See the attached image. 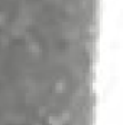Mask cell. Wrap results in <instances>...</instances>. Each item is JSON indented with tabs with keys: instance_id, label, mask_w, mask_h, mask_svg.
I'll return each instance as SVG.
<instances>
[{
	"instance_id": "obj_3",
	"label": "cell",
	"mask_w": 123,
	"mask_h": 125,
	"mask_svg": "<svg viewBox=\"0 0 123 125\" xmlns=\"http://www.w3.org/2000/svg\"><path fill=\"white\" fill-rule=\"evenodd\" d=\"M55 90H57V92H62V90H64V83H62V82H58V83L55 84Z\"/></svg>"
},
{
	"instance_id": "obj_4",
	"label": "cell",
	"mask_w": 123,
	"mask_h": 125,
	"mask_svg": "<svg viewBox=\"0 0 123 125\" xmlns=\"http://www.w3.org/2000/svg\"><path fill=\"white\" fill-rule=\"evenodd\" d=\"M1 22H4V15H3V13H0V23H1Z\"/></svg>"
},
{
	"instance_id": "obj_1",
	"label": "cell",
	"mask_w": 123,
	"mask_h": 125,
	"mask_svg": "<svg viewBox=\"0 0 123 125\" xmlns=\"http://www.w3.org/2000/svg\"><path fill=\"white\" fill-rule=\"evenodd\" d=\"M49 124L51 125H64V121L58 116H49Z\"/></svg>"
},
{
	"instance_id": "obj_2",
	"label": "cell",
	"mask_w": 123,
	"mask_h": 125,
	"mask_svg": "<svg viewBox=\"0 0 123 125\" xmlns=\"http://www.w3.org/2000/svg\"><path fill=\"white\" fill-rule=\"evenodd\" d=\"M29 48L32 50V52H38V51H39V45H38V44H35V42H31Z\"/></svg>"
}]
</instances>
